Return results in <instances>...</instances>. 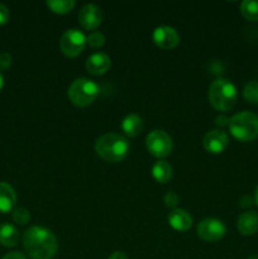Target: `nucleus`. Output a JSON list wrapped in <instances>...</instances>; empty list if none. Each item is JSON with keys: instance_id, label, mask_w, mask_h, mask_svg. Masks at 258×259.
<instances>
[{"instance_id": "1", "label": "nucleus", "mask_w": 258, "mask_h": 259, "mask_svg": "<svg viewBox=\"0 0 258 259\" xmlns=\"http://www.w3.org/2000/svg\"><path fill=\"white\" fill-rule=\"evenodd\" d=\"M23 247L32 259H52L58 250V242L51 230L43 227H30L23 235Z\"/></svg>"}, {"instance_id": "2", "label": "nucleus", "mask_w": 258, "mask_h": 259, "mask_svg": "<svg viewBox=\"0 0 258 259\" xmlns=\"http://www.w3.org/2000/svg\"><path fill=\"white\" fill-rule=\"evenodd\" d=\"M95 152L103 161L116 163L123 161L129 152L126 138L118 133H106L96 139Z\"/></svg>"}, {"instance_id": "3", "label": "nucleus", "mask_w": 258, "mask_h": 259, "mask_svg": "<svg viewBox=\"0 0 258 259\" xmlns=\"http://www.w3.org/2000/svg\"><path fill=\"white\" fill-rule=\"evenodd\" d=\"M207 98L215 110L228 111L237 103V88L227 78H217L209 86Z\"/></svg>"}, {"instance_id": "4", "label": "nucleus", "mask_w": 258, "mask_h": 259, "mask_svg": "<svg viewBox=\"0 0 258 259\" xmlns=\"http://www.w3.org/2000/svg\"><path fill=\"white\" fill-rule=\"evenodd\" d=\"M230 134L240 142H250L258 138V115L250 111H242L229 120Z\"/></svg>"}, {"instance_id": "5", "label": "nucleus", "mask_w": 258, "mask_h": 259, "mask_svg": "<svg viewBox=\"0 0 258 259\" xmlns=\"http://www.w3.org/2000/svg\"><path fill=\"white\" fill-rule=\"evenodd\" d=\"M99 86L95 81L90 78H76L70 85L67 91L68 99L76 106H89L95 101L99 95Z\"/></svg>"}, {"instance_id": "6", "label": "nucleus", "mask_w": 258, "mask_h": 259, "mask_svg": "<svg viewBox=\"0 0 258 259\" xmlns=\"http://www.w3.org/2000/svg\"><path fill=\"white\" fill-rule=\"evenodd\" d=\"M147 151L156 158H164L169 156L174 148L172 138L161 129H154L149 132L146 138Z\"/></svg>"}, {"instance_id": "7", "label": "nucleus", "mask_w": 258, "mask_h": 259, "mask_svg": "<svg viewBox=\"0 0 258 259\" xmlns=\"http://www.w3.org/2000/svg\"><path fill=\"white\" fill-rule=\"evenodd\" d=\"M86 35L78 29H68L60 39V50L66 57L73 58L80 55L86 46Z\"/></svg>"}, {"instance_id": "8", "label": "nucleus", "mask_w": 258, "mask_h": 259, "mask_svg": "<svg viewBox=\"0 0 258 259\" xmlns=\"http://www.w3.org/2000/svg\"><path fill=\"white\" fill-rule=\"evenodd\" d=\"M196 232L200 239L207 243H214L223 239L227 233V227L222 220L215 219V218H206L199 223Z\"/></svg>"}, {"instance_id": "9", "label": "nucleus", "mask_w": 258, "mask_h": 259, "mask_svg": "<svg viewBox=\"0 0 258 259\" xmlns=\"http://www.w3.org/2000/svg\"><path fill=\"white\" fill-rule=\"evenodd\" d=\"M152 39H153L154 45L161 50H172L180 43V35L174 27L161 25L153 30Z\"/></svg>"}, {"instance_id": "10", "label": "nucleus", "mask_w": 258, "mask_h": 259, "mask_svg": "<svg viewBox=\"0 0 258 259\" xmlns=\"http://www.w3.org/2000/svg\"><path fill=\"white\" fill-rule=\"evenodd\" d=\"M103 22V12L95 4H86L78 12V23L86 30H95Z\"/></svg>"}, {"instance_id": "11", "label": "nucleus", "mask_w": 258, "mask_h": 259, "mask_svg": "<svg viewBox=\"0 0 258 259\" xmlns=\"http://www.w3.org/2000/svg\"><path fill=\"white\" fill-rule=\"evenodd\" d=\"M228 144H229V138L225 132L220 131V129H212V131L207 132L202 139V146L206 149L209 153L219 154L227 149Z\"/></svg>"}, {"instance_id": "12", "label": "nucleus", "mask_w": 258, "mask_h": 259, "mask_svg": "<svg viewBox=\"0 0 258 259\" xmlns=\"http://www.w3.org/2000/svg\"><path fill=\"white\" fill-rule=\"evenodd\" d=\"M110 57H109L106 53L104 52H96L93 53L91 56H89V58L86 60L85 68L89 73L91 75H104L106 71L110 68Z\"/></svg>"}, {"instance_id": "13", "label": "nucleus", "mask_w": 258, "mask_h": 259, "mask_svg": "<svg viewBox=\"0 0 258 259\" xmlns=\"http://www.w3.org/2000/svg\"><path fill=\"white\" fill-rule=\"evenodd\" d=\"M168 224L177 232H187L192 227V217L184 209H174L168 214Z\"/></svg>"}, {"instance_id": "14", "label": "nucleus", "mask_w": 258, "mask_h": 259, "mask_svg": "<svg viewBox=\"0 0 258 259\" xmlns=\"http://www.w3.org/2000/svg\"><path fill=\"white\" fill-rule=\"evenodd\" d=\"M237 229L242 235H253L258 232V214L255 211H245L238 218Z\"/></svg>"}, {"instance_id": "15", "label": "nucleus", "mask_w": 258, "mask_h": 259, "mask_svg": "<svg viewBox=\"0 0 258 259\" xmlns=\"http://www.w3.org/2000/svg\"><path fill=\"white\" fill-rule=\"evenodd\" d=\"M17 202V194L8 182H0V212L7 214L13 211Z\"/></svg>"}, {"instance_id": "16", "label": "nucleus", "mask_w": 258, "mask_h": 259, "mask_svg": "<svg viewBox=\"0 0 258 259\" xmlns=\"http://www.w3.org/2000/svg\"><path fill=\"white\" fill-rule=\"evenodd\" d=\"M143 119L139 115H137V114H129L121 121V131L124 132L126 137H131V138L139 136L143 132Z\"/></svg>"}, {"instance_id": "17", "label": "nucleus", "mask_w": 258, "mask_h": 259, "mask_svg": "<svg viewBox=\"0 0 258 259\" xmlns=\"http://www.w3.org/2000/svg\"><path fill=\"white\" fill-rule=\"evenodd\" d=\"M19 242V232L17 228L9 223L0 225V244L5 248H13Z\"/></svg>"}, {"instance_id": "18", "label": "nucleus", "mask_w": 258, "mask_h": 259, "mask_svg": "<svg viewBox=\"0 0 258 259\" xmlns=\"http://www.w3.org/2000/svg\"><path fill=\"white\" fill-rule=\"evenodd\" d=\"M152 176L159 184H166L172 177V166L167 161L159 159L152 167Z\"/></svg>"}, {"instance_id": "19", "label": "nucleus", "mask_w": 258, "mask_h": 259, "mask_svg": "<svg viewBox=\"0 0 258 259\" xmlns=\"http://www.w3.org/2000/svg\"><path fill=\"white\" fill-rule=\"evenodd\" d=\"M76 3L73 0H48L46 5L55 14H67L75 8Z\"/></svg>"}, {"instance_id": "20", "label": "nucleus", "mask_w": 258, "mask_h": 259, "mask_svg": "<svg viewBox=\"0 0 258 259\" xmlns=\"http://www.w3.org/2000/svg\"><path fill=\"white\" fill-rule=\"evenodd\" d=\"M240 14L250 22L258 20V0H244L240 4Z\"/></svg>"}, {"instance_id": "21", "label": "nucleus", "mask_w": 258, "mask_h": 259, "mask_svg": "<svg viewBox=\"0 0 258 259\" xmlns=\"http://www.w3.org/2000/svg\"><path fill=\"white\" fill-rule=\"evenodd\" d=\"M243 96L250 104H258V81H249L243 89Z\"/></svg>"}, {"instance_id": "22", "label": "nucleus", "mask_w": 258, "mask_h": 259, "mask_svg": "<svg viewBox=\"0 0 258 259\" xmlns=\"http://www.w3.org/2000/svg\"><path fill=\"white\" fill-rule=\"evenodd\" d=\"M12 218L14 220V223H17L18 225H25L29 223L30 220V214L25 207H14L12 211Z\"/></svg>"}, {"instance_id": "23", "label": "nucleus", "mask_w": 258, "mask_h": 259, "mask_svg": "<svg viewBox=\"0 0 258 259\" xmlns=\"http://www.w3.org/2000/svg\"><path fill=\"white\" fill-rule=\"evenodd\" d=\"M105 35L101 32H98V30H94L90 34L86 37V42H88L89 46L94 48H100L105 45Z\"/></svg>"}, {"instance_id": "24", "label": "nucleus", "mask_w": 258, "mask_h": 259, "mask_svg": "<svg viewBox=\"0 0 258 259\" xmlns=\"http://www.w3.org/2000/svg\"><path fill=\"white\" fill-rule=\"evenodd\" d=\"M163 201H164V205H166L167 207H169V209L174 210V209H176L180 199H179V196L175 194V192H167L163 197Z\"/></svg>"}, {"instance_id": "25", "label": "nucleus", "mask_w": 258, "mask_h": 259, "mask_svg": "<svg viewBox=\"0 0 258 259\" xmlns=\"http://www.w3.org/2000/svg\"><path fill=\"white\" fill-rule=\"evenodd\" d=\"M12 62H13V58L9 53L8 52L0 53V72H2V71L8 70V68L12 66Z\"/></svg>"}, {"instance_id": "26", "label": "nucleus", "mask_w": 258, "mask_h": 259, "mask_svg": "<svg viewBox=\"0 0 258 259\" xmlns=\"http://www.w3.org/2000/svg\"><path fill=\"white\" fill-rule=\"evenodd\" d=\"M10 18V12L8 9L7 5H4L3 3H0V25L7 24L8 20Z\"/></svg>"}, {"instance_id": "27", "label": "nucleus", "mask_w": 258, "mask_h": 259, "mask_svg": "<svg viewBox=\"0 0 258 259\" xmlns=\"http://www.w3.org/2000/svg\"><path fill=\"white\" fill-rule=\"evenodd\" d=\"M229 120L230 118H227L225 115H219L217 116V119H215V124L219 126H225V125H229Z\"/></svg>"}, {"instance_id": "28", "label": "nucleus", "mask_w": 258, "mask_h": 259, "mask_svg": "<svg viewBox=\"0 0 258 259\" xmlns=\"http://www.w3.org/2000/svg\"><path fill=\"white\" fill-rule=\"evenodd\" d=\"M2 259H27L25 255L20 252H10L8 254H5Z\"/></svg>"}, {"instance_id": "29", "label": "nucleus", "mask_w": 258, "mask_h": 259, "mask_svg": "<svg viewBox=\"0 0 258 259\" xmlns=\"http://www.w3.org/2000/svg\"><path fill=\"white\" fill-rule=\"evenodd\" d=\"M108 259H129V258H128V255H126L124 252H120V250H115V252H113L110 255H109Z\"/></svg>"}, {"instance_id": "30", "label": "nucleus", "mask_w": 258, "mask_h": 259, "mask_svg": "<svg viewBox=\"0 0 258 259\" xmlns=\"http://www.w3.org/2000/svg\"><path fill=\"white\" fill-rule=\"evenodd\" d=\"M253 202H254V201H252V199H250L249 196H244V197H242V199H240V205H242L243 207L250 206Z\"/></svg>"}, {"instance_id": "31", "label": "nucleus", "mask_w": 258, "mask_h": 259, "mask_svg": "<svg viewBox=\"0 0 258 259\" xmlns=\"http://www.w3.org/2000/svg\"><path fill=\"white\" fill-rule=\"evenodd\" d=\"M254 202H255V205L258 206V185H257V187H255V191H254Z\"/></svg>"}, {"instance_id": "32", "label": "nucleus", "mask_w": 258, "mask_h": 259, "mask_svg": "<svg viewBox=\"0 0 258 259\" xmlns=\"http://www.w3.org/2000/svg\"><path fill=\"white\" fill-rule=\"evenodd\" d=\"M3 86H4V77H3L2 72H0V90L3 89Z\"/></svg>"}, {"instance_id": "33", "label": "nucleus", "mask_w": 258, "mask_h": 259, "mask_svg": "<svg viewBox=\"0 0 258 259\" xmlns=\"http://www.w3.org/2000/svg\"><path fill=\"white\" fill-rule=\"evenodd\" d=\"M248 259H258V254H255V255H252V257H249Z\"/></svg>"}]
</instances>
